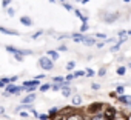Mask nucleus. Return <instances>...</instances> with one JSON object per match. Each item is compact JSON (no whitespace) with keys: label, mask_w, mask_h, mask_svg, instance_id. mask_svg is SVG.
<instances>
[{"label":"nucleus","mask_w":131,"mask_h":120,"mask_svg":"<svg viewBox=\"0 0 131 120\" xmlns=\"http://www.w3.org/2000/svg\"><path fill=\"white\" fill-rule=\"evenodd\" d=\"M103 109H105V103H103V102H93V103H90L83 111H85L86 117H91V115L102 114Z\"/></svg>","instance_id":"f257e3e1"},{"label":"nucleus","mask_w":131,"mask_h":120,"mask_svg":"<svg viewBox=\"0 0 131 120\" xmlns=\"http://www.w3.org/2000/svg\"><path fill=\"white\" fill-rule=\"evenodd\" d=\"M39 66L43 71H51V69H54V62L48 55H42V57H39Z\"/></svg>","instance_id":"f03ea898"},{"label":"nucleus","mask_w":131,"mask_h":120,"mask_svg":"<svg viewBox=\"0 0 131 120\" xmlns=\"http://www.w3.org/2000/svg\"><path fill=\"white\" fill-rule=\"evenodd\" d=\"M102 115L106 120H116V117L119 115V111L114 106H111V105H105V109L102 111Z\"/></svg>","instance_id":"7ed1b4c3"},{"label":"nucleus","mask_w":131,"mask_h":120,"mask_svg":"<svg viewBox=\"0 0 131 120\" xmlns=\"http://www.w3.org/2000/svg\"><path fill=\"white\" fill-rule=\"evenodd\" d=\"M67 120H88V117L83 109H73L67 114Z\"/></svg>","instance_id":"20e7f679"},{"label":"nucleus","mask_w":131,"mask_h":120,"mask_svg":"<svg viewBox=\"0 0 131 120\" xmlns=\"http://www.w3.org/2000/svg\"><path fill=\"white\" fill-rule=\"evenodd\" d=\"M22 91H23V86L22 85L19 86L16 83H8L5 88V92H8L9 95H19V94H22Z\"/></svg>","instance_id":"39448f33"},{"label":"nucleus","mask_w":131,"mask_h":120,"mask_svg":"<svg viewBox=\"0 0 131 120\" xmlns=\"http://www.w3.org/2000/svg\"><path fill=\"white\" fill-rule=\"evenodd\" d=\"M83 105V99L79 95V94H73V97H71V106L74 108V109H77V108H80Z\"/></svg>","instance_id":"423d86ee"},{"label":"nucleus","mask_w":131,"mask_h":120,"mask_svg":"<svg viewBox=\"0 0 131 120\" xmlns=\"http://www.w3.org/2000/svg\"><path fill=\"white\" fill-rule=\"evenodd\" d=\"M23 88H39L40 86V80L39 79H32V80H25L22 83Z\"/></svg>","instance_id":"0eeeda50"},{"label":"nucleus","mask_w":131,"mask_h":120,"mask_svg":"<svg viewBox=\"0 0 131 120\" xmlns=\"http://www.w3.org/2000/svg\"><path fill=\"white\" fill-rule=\"evenodd\" d=\"M117 102H119L120 105H123V106H129V105H131V95H128V94L119 95V97H117Z\"/></svg>","instance_id":"6e6552de"},{"label":"nucleus","mask_w":131,"mask_h":120,"mask_svg":"<svg viewBox=\"0 0 131 120\" xmlns=\"http://www.w3.org/2000/svg\"><path fill=\"white\" fill-rule=\"evenodd\" d=\"M117 19H119V14H117V13H111V14H106V16L102 17V20H103L105 23H113V22H116Z\"/></svg>","instance_id":"1a4fd4ad"},{"label":"nucleus","mask_w":131,"mask_h":120,"mask_svg":"<svg viewBox=\"0 0 131 120\" xmlns=\"http://www.w3.org/2000/svg\"><path fill=\"white\" fill-rule=\"evenodd\" d=\"M32 102H36V92L26 94V95L22 99V103H25V105H32Z\"/></svg>","instance_id":"9d476101"},{"label":"nucleus","mask_w":131,"mask_h":120,"mask_svg":"<svg viewBox=\"0 0 131 120\" xmlns=\"http://www.w3.org/2000/svg\"><path fill=\"white\" fill-rule=\"evenodd\" d=\"M62 95L63 97H73V94H74V89L71 88V86H62Z\"/></svg>","instance_id":"9b49d317"},{"label":"nucleus","mask_w":131,"mask_h":120,"mask_svg":"<svg viewBox=\"0 0 131 120\" xmlns=\"http://www.w3.org/2000/svg\"><path fill=\"white\" fill-rule=\"evenodd\" d=\"M46 55L52 60V62H57L59 57H60V54L57 52V49H49V51H46Z\"/></svg>","instance_id":"f8f14e48"},{"label":"nucleus","mask_w":131,"mask_h":120,"mask_svg":"<svg viewBox=\"0 0 131 120\" xmlns=\"http://www.w3.org/2000/svg\"><path fill=\"white\" fill-rule=\"evenodd\" d=\"M73 13L76 14V17H77V19H80V20H82V23H88V16L82 14V11H80V9L74 8V11H73Z\"/></svg>","instance_id":"ddd939ff"},{"label":"nucleus","mask_w":131,"mask_h":120,"mask_svg":"<svg viewBox=\"0 0 131 120\" xmlns=\"http://www.w3.org/2000/svg\"><path fill=\"white\" fill-rule=\"evenodd\" d=\"M20 23L25 25V26H28V28L34 25V22H32V19H31L29 16H22V17H20Z\"/></svg>","instance_id":"4468645a"},{"label":"nucleus","mask_w":131,"mask_h":120,"mask_svg":"<svg viewBox=\"0 0 131 120\" xmlns=\"http://www.w3.org/2000/svg\"><path fill=\"white\" fill-rule=\"evenodd\" d=\"M85 46H96V43H97V40L94 39V37H90V35H85V39H83V42H82Z\"/></svg>","instance_id":"2eb2a0df"},{"label":"nucleus","mask_w":131,"mask_h":120,"mask_svg":"<svg viewBox=\"0 0 131 120\" xmlns=\"http://www.w3.org/2000/svg\"><path fill=\"white\" fill-rule=\"evenodd\" d=\"M0 32H2V34H6V35H19V34H20V32L16 31V29H8V28H5V26H0Z\"/></svg>","instance_id":"dca6fc26"},{"label":"nucleus","mask_w":131,"mask_h":120,"mask_svg":"<svg viewBox=\"0 0 131 120\" xmlns=\"http://www.w3.org/2000/svg\"><path fill=\"white\" fill-rule=\"evenodd\" d=\"M71 39H73L76 43H82V42H83V39H85V34H80V32H74V34H71Z\"/></svg>","instance_id":"f3484780"},{"label":"nucleus","mask_w":131,"mask_h":120,"mask_svg":"<svg viewBox=\"0 0 131 120\" xmlns=\"http://www.w3.org/2000/svg\"><path fill=\"white\" fill-rule=\"evenodd\" d=\"M5 49H6L9 54H13V55H16V54H20V52H22V49H20V48L11 46V45H6V46H5Z\"/></svg>","instance_id":"a211bd4d"},{"label":"nucleus","mask_w":131,"mask_h":120,"mask_svg":"<svg viewBox=\"0 0 131 120\" xmlns=\"http://www.w3.org/2000/svg\"><path fill=\"white\" fill-rule=\"evenodd\" d=\"M51 120H67V114H65V112L60 109V111H59V114H57V115H54Z\"/></svg>","instance_id":"6ab92c4d"},{"label":"nucleus","mask_w":131,"mask_h":120,"mask_svg":"<svg viewBox=\"0 0 131 120\" xmlns=\"http://www.w3.org/2000/svg\"><path fill=\"white\" fill-rule=\"evenodd\" d=\"M59 111H60V108H56V106H54V108H51V109H49V111L46 112V114L49 115V120H51V118H52L54 115H57V114H59Z\"/></svg>","instance_id":"aec40b11"},{"label":"nucleus","mask_w":131,"mask_h":120,"mask_svg":"<svg viewBox=\"0 0 131 120\" xmlns=\"http://www.w3.org/2000/svg\"><path fill=\"white\" fill-rule=\"evenodd\" d=\"M51 89V83H42L40 86H39V91L40 92H46V91H49Z\"/></svg>","instance_id":"412c9836"},{"label":"nucleus","mask_w":131,"mask_h":120,"mask_svg":"<svg viewBox=\"0 0 131 120\" xmlns=\"http://www.w3.org/2000/svg\"><path fill=\"white\" fill-rule=\"evenodd\" d=\"M114 92L117 94V97H119V95H123V94H125V86H123V85H117V88H116Z\"/></svg>","instance_id":"4be33fe9"},{"label":"nucleus","mask_w":131,"mask_h":120,"mask_svg":"<svg viewBox=\"0 0 131 120\" xmlns=\"http://www.w3.org/2000/svg\"><path fill=\"white\" fill-rule=\"evenodd\" d=\"M67 69H68V71H71V73H73V71H76V62H74V60H70V62L67 63Z\"/></svg>","instance_id":"5701e85b"},{"label":"nucleus","mask_w":131,"mask_h":120,"mask_svg":"<svg viewBox=\"0 0 131 120\" xmlns=\"http://www.w3.org/2000/svg\"><path fill=\"white\" fill-rule=\"evenodd\" d=\"M116 73H117V76H125V73H126V66H123V65H120V66H117V69H116Z\"/></svg>","instance_id":"b1692460"},{"label":"nucleus","mask_w":131,"mask_h":120,"mask_svg":"<svg viewBox=\"0 0 131 120\" xmlns=\"http://www.w3.org/2000/svg\"><path fill=\"white\" fill-rule=\"evenodd\" d=\"M62 6L67 9V11H74V6H73L71 3H68V2H63V3H62Z\"/></svg>","instance_id":"393cba45"},{"label":"nucleus","mask_w":131,"mask_h":120,"mask_svg":"<svg viewBox=\"0 0 131 120\" xmlns=\"http://www.w3.org/2000/svg\"><path fill=\"white\" fill-rule=\"evenodd\" d=\"M85 76H88V77H94V76H96V71L91 69V68H86V69H85Z\"/></svg>","instance_id":"a878e982"},{"label":"nucleus","mask_w":131,"mask_h":120,"mask_svg":"<svg viewBox=\"0 0 131 120\" xmlns=\"http://www.w3.org/2000/svg\"><path fill=\"white\" fill-rule=\"evenodd\" d=\"M97 76H99V77H105V76H106V66H102V68L97 71Z\"/></svg>","instance_id":"bb28decb"},{"label":"nucleus","mask_w":131,"mask_h":120,"mask_svg":"<svg viewBox=\"0 0 131 120\" xmlns=\"http://www.w3.org/2000/svg\"><path fill=\"white\" fill-rule=\"evenodd\" d=\"M88 120H106L102 114H97V115H91V117H88Z\"/></svg>","instance_id":"cd10ccee"},{"label":"nucleus","mask_w":131,"mask_h":120,"mask_svg":"<svg viewBox=\"0 0 131 120\" xmlns=\"http://www.w3.org/2000/svg\"><path fill=\"white\" fill-rule=\"evenodd\" d=\"M88 28H90V26H88V23H82V26H80L79 32H80V34H85V32L88 31Z\"/></svg>","instance_id":"c85d7f7f"},{"label":"nucleus","mask_w":131,"mask_h":120,"mask_svg":"<svg viewBox=\"0 0 131 120\" xmlns=\"http://www.w3.org/2000/svg\"><path fill=\"white\" fill-rule=\"evenodd\" d=\"M67 51H68V46H67V45H63V43H62V45H59L57 52H67Z\"/></svg>","instance_id":"c756f323"},{"label":"nucleus","mask_w":131,"mask_h":120,"mask_svg":"<svg viewBox=\"0 0 131 120\" xmlns=\"http://www.w3.org/2000/svg\"><path fill=\"white\" fill-rule=\"evenodd\" d=\"M13 3V0H2V6L6 9V8H9V5Z\"/></svg>","instance_id":"7c9ffc66"},{"label":"nucleus","mask_w":131,"mask_h":120,"mask_svg":"<svg viewBox=\"0 0 131 120\" xmlns=\"http://www.w3.org/2000/svg\"><path fill=\"white\" fill-rule=\"evenodd\" d=\"M73 76H74V79L82 77V76H85V71H73Z\"/></svg>","instance_id":"2f4dec72"},{"label":"nucleus","mask_w":131,"mask_h":120,"mask_svg":"<svg viewBox=\"0 0 131 120\" xmlns=\"http://www.w3.org/2000/svg\"><path fill=\"white\" fill-rule=\"evenodd\" d=\"M51 89H52V91H60V89H62V85H59V83H51Z\"/></svg>","instance_id":"473e14b6"},{"label":"nucleus","mask_w":131,"mask_h":120,"mask_svg":"<svg viewBox=\"0 0 131 120\" xmlns=\"http://www.w3.org/2000/svg\"><path fill=\"white\" fill-rule=\"evenodd\" d=\"M116 120H128V115L123 114V112H119V115L116 117Z\"/></svg>","instance_id":"72a5a7b5"},{"label":"nucleus","mask_w":131,"mask_h":120,"mask_svg":"<svg viewBox=\"0 0 131 120\" xmlns=\"http://www.w3.org/2000/svg\"><path fill=\"white\" fill-rule=\"evenodd\" d=\"M6 14L11 16V17H14V16H16V9H14V8H6Z\"/></svg>","instance_id":"f704fd0d"},{"label":"nucleus","mask_w":131,"mask_h":120,"mask_svg":"<svg viewBox=\"0 0 131 120\" xmlns=\"http://www.w3.org/2000/svg\"><path fill=\"white\" fill-rule=\"evenodd\" d=\"M94 39H102V40H105V39H106V34H103V32H96Z\"/></svg>","instance_id":"c9c22d12"},{"label":"nucleus","mask_w":131,"mask_h":120,"mask_svg":"<svg viewBox=\"0 0 131 120\" xmlns=\"http://www.w3.org/2000/svg\"><path fill=\"white\" fill-rule=\"evenodd\" d=\"M103 42H105V43H117V39H114V37H106Z\"/></svg>","instance_id":"e433bc0d"},{"label":"nucleus","mask_w":131,"mask_h":120,"mask_svg":"<svg viewBox=\"0 0 131 120\" xmlns=\"http://www.w3.org/2000/svg\"><path fill=\"white\" fill-rule=\"evenodd\" d=\"M42 34H43V29H39V31H37V32H34V34H32V35H31V39H37V37H40V35H42Z\"/></svg>","instance_id":"4c0bfd02"},{"label":"nucleus","mask_w":131,"mask_h":120,"mask_svg":"<svg viewBox=\"0 0 131 120\" xmlns=\"http://www.w3.org/2000/svg\"><path fill=\"white\" fill-rule=\"evenodd\" d=\"M19 115H20L22 118H28V117H29V112H28V111H20Z\"/></svg>","instance_id":"58836bf2"},{"label":"nucleus","mask_w":131,"mask_h":120,"mask_svg":"<svg viewBox=\"0 0 131 120\" xmlns=\"http://www.w3.org/2000/svg\"><path fill=\"white\" fill-rule=\"evenodd\" d=\"M126 40H128V37H122V39H117V45H119V46H122V45H123Z\"/></svg>","instance_id":"ea45409f"},{"label":"nucleus","mask_w":131,"mask_h":120,"mask_svg":"<svg viewBox=\"0 0 131 120\" xmlns=\"http://www.w3.org/2000/svg\"><path fill=\"white\" fill-rule=\"evenodd\" d=\"M117 35H119V39H122V37H128V34H126V31L123 29V31H119L117 32Z\"/></svg>","instance_id":"a19ab883"},{"label":"nucleus","mask_w":131,"mask_h":120,"mask_svg":"<svg viewBox=\"0 0 131 120\" xmlns=\"http://www.w3.org/2000/svg\"><path fill=\"white\" fill-rule=\"evenodd\" d=\"M91 89L93 91H99L100 89V85L99 83H91Z\"/></svg>","instance_id":"79ce46f5"},{"label":"nucleus","mask_w":131,"mask_h":120,"mask_svg":"<svg viewBox=\"0 0 131 120\" xmlns=\"http://www.w3.org/2000/svg\"><path fill=\"white\" fill-rule=\"evenodd\" d=\"M39 120H49L48 114H39Z\"/></svg>","instance_id":"37998d69"},{"label":"nucleus","mask_w":131,"mask_h":120,"mask_svg":"<svg viewBox=\"0 0 131 120\" xmlns=\"http://www.w3.org/2000/svg\"><path fill=\"white\" fill-rule=\"evenodd\" d=\"M65 80H67V82H73V80H74V76H73V73H70L67 77H65Z\"/></svg>","instance_id":"c03bdc74"},{"label":"nucleus","mask_w":131,"mask_h":120,"mask_svg":"<svg viewBox=\"0 0 131 120\" xmlns=\"http://www.w3.org/2000/svg\"><path fill=\"white\" fill-rule=\"evenodd\" d=\"M119 49H120V46H119V45H117V43H116V45H113V46H111V52H117V51H119Z\"/></svg>","instance_id":"a18cd8bd"},{"label":"nucleus","mask_w":131,"mask_h":120,"mask_svg":"<svg viewBox=\"0 0 131 120\" xmlns=\"http://www.w3.org/2000/svg\"><path fill=\"white\" fill-rule=\"evenodd\" d=\"M14 58L17 60V62H23V58H25V57H23V55H20V54H16V55H14Z\"/></svg>","instance_id":"49530a36"},{"label":"nucleus","mask_w":131,"mask_h":120,"mask_svg":"<svg viewBox=\"0 0 131 120\" xmlns=\"http://www.w3.org/2000/svg\"><path fill=\"white\" fill-rule=\"evenodd\" d=\"M17 79H19L17 76H13V77H9V83H16V82H17Z\"/></svg>","instance_id":"de8ad7c7"},{"label":"nucleus","mask_w":131,"mask_h":120,"mask_svg":"<svg viewBox=\"0 0 131 120\" xmlns=\"http://www.w3.org/2000/svg\"><path fill=\"white\" fill-rule=\"evenodd\" d=\"M76 2H77V3H82V5H86L90 0H76Z\"/></svg>","instance_id":"09e8293b"},{"label":"nucleus","mask_w":131,"mask_h":120,"mask_svg":"<svg viewBox=\"0 0 131 120\" xmlns=\"http://www.w3.org/2000/svg\"><path fill=\"white\" fill-rule=\"evenodd\" d=\"M103 45H105V42H97V43H96L97 48H103Z\"/></svg>","instance_id":"8fccbe9b"},{"label":"nucleus","mask_w":131,"mask_h":120,"mask_svg":"<svg viewBox=\"0 0 131 120\" xmlns=\"http://www.w3.org/2000/svg\"><path fill=\"white\" fill-rule=\"evenodd\" d=\"M110 97H111V99H117V94L113 91V92H110Z\"/></svg>","instance_id":"3c124183"},{"label":"nucleus","mask_w":131,"mask_h":120,"mask_svg":"<svg viewBox=\"0 0 131 120\" xmlns=\"http://www.w3.org/2000/svg\"><path fill=\"white\" fill-rule=\"evenodd\" d=\"M45 77H46V76H45V74H39V76H37V77H36V79H39V80H42V79H45Z\"/></svg>","instance_id":"603ef678"},{"label":"nucleus","mask_w":131,"mask_h":120,"mask_svg":"<svg viewBox=\"0 0 131 120\" xmlns=\"http://www.w3.org/2000/svg\"><path fill=\"white\" fill-rule=\"evenodd\" d=\"M5 88H6V85H5L2 80H0V89H5Z\"/></svg>","instance_id":"864d4df0"},{"label":"nucleus","mask_w":131,"mask_h":120,"mask_svg":"<svg viewBox=\"0 0 131 120\" xmlns=\"http://www.w3.org/2000/svg\"><path fill=\"white\" fill-rule=\"evenodd\" d=\"M5 114V108L3 106H0V115H3Z\"/></svg>","instance_id":"5fc2aeb1"},{"label":"nucleus","mask_w":131,"mask_h":120,"mask_svg":"<svg viewBox=\"0 0 131 120\" xmlns=\"http://www.w3.org/2000/svg\"><path fill=\"white\" fill-rule=\"evenodd\" d=\"M49 3H57V0H49Z\"/></svg>","instance_id":"6e6d98bb"},{"label":"nucleus","mask_w":131,"mask_h":120,"mask_svg":"<svg viewBox=\"0 0 131 120\" xmlns=\"http://www.w3.org/2000/svg\"><path fill=\"white\" fill-rule=\"evenodd\" d=\"M126 34H128V35H131V29H129V31H126Z\"/></svg>","instance_id":"4d7b16f0"},{"label":"nucleus","mask_w":131,"mask_h":120,"mask_svg":"<svg viewBox=\"0 0 131 120\" xmlns=\"http://www.w3.org/2000/svg\"><path fill=\"white\" fill-rule=\"evenodd\" d=\"M123 2H125V3H129V2H131V0H123Z\"/></svg>","instance_id":"13d9d810"},{"label":"nucleus","mask_w":131,"mask_h":120,"mask_svg":"<svg viewBox=\"0 0 131 120\" xmlns=\"http://www.w3.org/2000/svg\"><path fill=\"white\" fill-rule=\"evenodd\" d=\"M128 66H129V68H131V63H129V65H128Z\"/></svg>","instance_id":"bf43d9fd"},{"label":"nucleus","mask_w":131,"mask_h":120,"mask_svg":"<svg viewBox=\"0 0 131 120\" xmlns=\"http://www.w3.org/2000/svg\"><path fill=\"white\" fill-rule=\"evenodd\" d=\"M129 108H131V105H129Z\"/></svg>","instance_id":"052dcab7"}]
</instances>
